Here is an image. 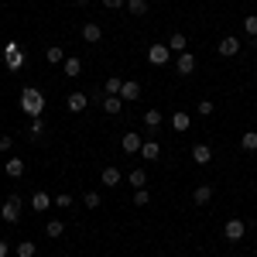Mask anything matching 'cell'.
Masks as SVG:
<instances>
[{"label":"cell","instance_id":"cell-1","mask_svg":"<svg viewBox=\"0 0 257 257\" xmlns=\"http://www.w3.org/2000/svg\"><path fill=\"white\" fill-rule=\"evenodd\" d=\"M21 110H24L28 117H41V113H45V93L35 89V86H24V89H21Z\"/></svg>","mask_w":257,"mask_h":257},{"label":"cell","instance_id":"cell-2","mask_svg":"<svg viewBox=\"0 0 257 257\" xmlns=\"http://www.w3.org/2000/svg\"><path fill=\"white\" fill-rule=\"evenodd\" d=\"M24 62H28L24 48H21L18 41H7V45H4V65H7L11 72H21V69H24Z\"/></svg>","mask_w":257,"mask_h":257},{"label":"cell","instance_id":"cell-3","mask_svg":"<svg viewBox=\"0 0 257 257\" xmlns=\"http://www.w3.org/2000/svg\"><path fill=\"white\" fill-rule=\"evenodd\" d=\"M223 237L230 240V243H240V240L247 237V223L240 216H230L226 223H223Z\"/></svg>","mask_w":257,"mask_h":257},{"label":"cell","instance_id":"cell-4","mask_svg":"<svg viewBox=\"0 0 257 257\" xmlns=\"http://www.w3.org/2000/svg\"><path fill=\"white\" fill-rule=\"evenodd\" d=\"M21 206H24V199H21V196H7V202L0 206V219L14 226V223L21 219Z\"/></svg>","mask_w":257,"mask_h":257},{"label":"cell","instance_id":"cell-5","mask_svg":"<svg viewBox=\"0 0 257 257\" xmlns=\"http://www.w3.org/2000/svg\"><path fill=\"white\" fill-rule=\"evenodd\" d=\"M141 144H144V138H141L138 131H127V134L120 138V148H123V155H141Z\"/></svg>","mask_w":257,"mask_h":257},{"label":"cell","instance_id":"cell-6","mask_svg":"<svg viewBox=\"0 0 257 257\" xmlns=\"http://www.w3.org/2000/svg\"><path fill=\"white\" fill-rule=\"evenodd\" d=\"M168 59H172V48L168 45H148V62L151 65H165Z\"/></svg>","mask_w":257,"mask_h":257},{"label":"cell","instance_id":"cell-7","mask_svg":"<svg viewBox=\"0 0 257 257\" xmlns=\"http://www.w3.org/2000/svg\"><path fill=\"white\" fill-rule=\"evenodd\" d=\"M175 72L178 76H192V72H196V55H192V52H182L175 59Z\"/></svg>","mask_w":257,"mask_h":257},{"label":"cell","instance_id":"cell-8","mask_svg":"<svg viewBox=\"0 0 257 257\" xmlns=\"http://www.w3.org/2000/svg\"><path fill=\"white\" fill-rule=\"evenodd\" d=\"M216 52L223 55V59H233V55H240V41L233 38V35H226V38H219Z\"/></svg>","mask_w":257,"mask_h":257},{"label":"cell","instance_id":"cell-9","mask_svg":"<svg viewBox=\"0 0 257 257\" xmlns=\"http://www.w3.org/2000/svg\"><path fill=\"white\" fill-rule=\"evenodd\" d=\"M120 99H123V103L141 99V82L138 79H123V86H120Z\"/></svg>","mask_w":257,"mask_h":257},{"label":"cell","instance_id":"cell-10","mask_svg":"<svg viewBox=\"0 0 257 257\" xmlns=\"http://www.w3.org/2000/svg\"><path fill=\"white\" fill-rule=\"evenodd\" d=\"M82 41H89V45H99L103 41V28H99L96 21H86L82 24Z\"/></svg>","mask_w":257,"mask_h":257},{"label":"cell","instance_id":"cell-11","mask_svg":"<svg viewBox=\"0 0 257 257\" xmlns=\"http://www.w3.org/2000/svg\"><path fill=\"white\" fill-rule=\"evenodd\" d=\"M65 106H69V113H82V110L89 106V96H86V93H69V96H65Z\"/></svg>","mask_w":257,"mask_h":257},{"label":"cell","instance_id":"cell-12","mask_svg":"<svg viewBox=\"0 0 257 257\" xmlns=\"http://www.w3.org/2000/svg\"><path fill=\"white\" fill-rule=\"evenodd\" d=\"M192 161H196V165H209V161H213V148H209V144H196V148H192Z\"/></svg>","mask_w":257,"mask_h":257},{"label":"cell","instance_id":"cell-13","mask_svg":"<svg viewBox=\"0 0 257 257\" xmlns=\"http://www.w3.org/2000/svg\"><path fill=\"white\" fill-rule=\"evenodd\" d=\"M31 206H35V209H38V213H48V209H52V206H55V202H52V196H48V192H35V196H31Z\"/></svg>","mask_w":257,"mask_h":257},{"label":"cell","instance_id":"cell-14","mask_svg":"<svg viewBox=\"0 0 257 257\" xmlns=\"http://www.w3.org/2000/svg\"><path fill=\"white\" fill-rule=\"evenodd\" d=\"M141 158L158 161L161 158V144H158V141H144V144H141Z\"/></svg>","mask_w":257,"mask_h":257},{"label":"cell","instance_id":"cell-15","mask_svg":"<svg viewBox=\"0 0 257 257\" xmlns=\"http://www.w3.org/2000/svg\"><path fill=\"white\" fill-rule=\"evenodd\" d=\"M4 172H7V178H21L24 175V158H7L4 161Z\"/></svg>","mask_w":257,"mask_h":257},{"label":"cell","instance_id":"cell-16","mask_svg":"<svg viewBox=\"0 0 257 257\" xmlns=\"http://www.w3.org/2000/svg\"><path fill=\"white\" fill-rule=\"evenodd\" d=\"M161 110H155V106H148V110H144V127H148V131H158L161 127Z\"/></svg>","mask_w":257,"mask_h":257},{"label":"cell","instance_id":"cell-17","mask_svg":"<svg viewBox=\"0 0 257 257\" xmlns=\"http://www.w3.org/2000/svg\"><path fill=\"white\" fill-rule=\"evenodd\" d=\"M168 48H172L175 55H182V52H189V38H185L182 31H175V35L168 38Z\"/></svg>","mask_w":257,"mask_h":257},{"label":"cell","instance_id":"cell-18","mask_svg":"<svg viewBox=\"0 0 257 257\" xmlns=\"http://www.w3.org/2000/svg\"><path fill=\"white\" fill-rule=\"evenodd\" d=\"M62 65H65V76H69V79L82 76V59H76V55H69V59L62 62Z\"/></svg>","mask_w":257,"mask_h":257},{"label":"cell","instance_id":"cell-19","mask_svg":"<svg viewBox=\"0 0 257 257\" xmlns=\"http://www.w3.org/2000/svg\"><path fill=\"white\" fill-rule=\"evenodd\" d=\"M172 127H175V131H189V127H192V117H189L185 110H175V113H172Z\"/></svg>","mask_w":257,"mask_h":257},{"label":"cell","instance_id":"cell-20","mask_svg":"<svg viewBox=\"0 0 257 257\" xmlns=\"http://www.w3.org/2000/svg\"><path fill=\"white\" fill-rule=\"evenodd\" d=\"M120 168H113V165H110V168H103V175H99V182H103V185H110V189H113V185H120Z\"/></svg>","mask_w":257,"mask_h":257},{"label":"cell","instance_id":"cell-21","mask_svg":"<svg viewBox=\"0 0 257 257\" xmlns=\"http://www.w3.org/2000/svg\"><path fill=\"white\" fill-rule=\"evenodd\" d=\"M45 233H48L52 240L65 237V223H62V219H48V223H45Z\"/></svg>","mask_w":257,"mask_h":257},{"label":"cell","instance_id":"cell-22","mask_svg":"<svg viewBox=\"0 0 257 257\" xmlns=\"http://www.w3.org/2000/svg\"><path fill=\"white\" fill-rule=\"evenodd\" d=\"M45 59L52 62V65H62V62L69 59V55H65V52H62L59 45H48V48H45Z\"/></svg>","mask_w":257,"mask_h":257},{"label":"cell","instance_id":"cell-23","mask_svg":"<svg viewBox=\"0 0 257 257\" xmlns=\"http://www.w3.org/2000/svg\"><path fill=\"white\" fill-rule=\"evenodd\" d=\"M103 110H106L110 117H117L120 110H123V99L120 96H103Z\"/></svg>","mask_w":257,"mask_h":257},{"label":"cell","instance_id":"cell-24","mask_svg":"<svg viewBox=\"0 0 257 257\" xmlns=\"http://www.w3.org/2000/svg\"><path fill=\"white\" fill-rule=\"evenodd\" d=\"M209 199H213V185H199L196 192H192V202H196V206H206Z\"/></svg>","mask_w":257,"mask_h":257},{"label":"cell","instance_id":"cell-25","mask_svg":"<svg viewBox=\"0 0 257 257\" xmlns=\"http://www.w3.org/2000/svg\"><path fill=\"white\" fill-rule=\"evenodd\" d=\"M127 182H131L134 189H148V172H144V168H134V172L127 175Z\"/></svg>","mask_w":257,"mask_h":257},{"label":"cell","instance_id":"cell-26","mask_svg":"<svg viewBox=\"0 0 257 257\" xmlns=\"http://www.w3.org/2000/svg\"><path fill=\"white\" fill-rule=\"evenodd\" d=\"M120 86H123V79H120V76H110V79L103 82V93H106V96H120Z\"/></svg>","mask_w":257,"mask_h":257},{"label":"cell","instance_id":"cell-27","mask_svg":"<svg viewBox=\"0 0 257 257\" xmlns=\"http://www.w3.org/2000/svg\"><path fill=\"white\" fill-rule=\"evenodd\" d=\"M41 134H45V120H41V117H31V127H28V138H31V141H38Z\"/></svg>","mask_w":257,"mask_h":257},{"label":"cell","instance_id":"cell-28","mask_svg":"<svg viewBox=\"0 0 257 257\" xmlns=\"http://www.w3.org/2000/svg\"><path fill=\"white\" fill-rule=\"evenodd\" d=\"M240 148H243V151H257V131H243Z\"/></svg>","mask_w":257,"mask_h":257},{"label":"cell","instance_id":"cell-29","mask_svg":"<svg viewBox=\"0 0 257 257\" xmlns=\"http://www.w3.org/2000/svg\"><path fill=\"white\" fill-rule=\"evenodd\" d=\"M127 11H131L134 18H144V14H148V0H127Z\"/></svg>","mask_w":257,"mask_h":257},{"label":"cell","instance_id":"cell-30","mask_svg":"<svg viewBox=\"0 0 257 257\" xmlns=\"http://www.w3.org/2000/svg\"><path fill=\"white\" fill-rule=\"evenodd\" d=\"M243 24V35H250V38H257V14H247V18L240 21Z\"/></svg>","mask_w":257,"mask_h":257},{"label":"cell","instance_id":"cell-31","mask_svg":"<svg viewBox=\"0 0 257 257\" xmlns=\"http://www.w3.org/2000/svg\"><path fill=\"white\" fill-rule=\"evenodd\" d=\"M35 250H38L35 240H21L18 243V257H35Z\"/></svg>","mask_w":257,"mask_h":257},{"label":"cell","instance_id":"cell-32","mask_svg":"<svg viewBox=\"0 0 257 257\" xmlns=\"http://www.w3.org/2000/svg\"><path fill=\"white\" fill-rule=\"evenodd\" d=\"M82 202H86V209H99V206H103V196H99V192H86Z\"/></svg>","mask_w":257,"mask_h":257},{"label":"cell","instance_id":"cell-33","mask_svg":"<svg viewBox=\"0 0 257 257\" xmlns=\"http://www.w3.org/2000/svg\"><path fill=\"white\" fill-rule=\"evenodd\" d=\"M213 110H216V103H209V99L196 103V113H199V117H213Z\"/></svg>","mask_w":257,"mask_h":257},{"label":"cell","instance_id":"cell-34","mask_svg":"<svg viewBox=\"0 0 257 257\" xmlns=\"http://www.w3.org/2000/svg\"><path fill=\"white\" fill-rule=\"evenodd\" d=\"M151 202V192L148 189H134V206H148Z\"/></svg>","mask_w":257,"mask_h":257},{"label":"cell","instance_id":"cell-35","mask_svg":"<svg viewBox=\"0 0 257 257\" xmlns=\"http://www.w3.org/2000/svg\"><path fill=\"white\" fill-rule=\"evenodd\" d=\"M52 202H55L59 209H69V206H72V196H69V192H59V196L52 199Z\"/></svg>","mask_w":257,"mask_h":257},{"label":"cell","instance_id":"cell-36","mask_svg":"<svg viewBox=\"0 0 257 257\" xmlns=\"http://www.w3.org/2000/svg\"><path fill=\"white\" fill-rule=\"evenodd\" d=\"M14 148V138L11 134H0V151H11Z\"/></svg>","mask_w":257,"mask_h":257},{"label":"cell","instance_id":"cell-37","mask_svg":"<svg viewBox=\"0 0 257 257\" xmlns=\"http://www.w3.org/2000/svg\"><path fill=\"white\" fill-rule=\"evenodd\" d=\"M103 7H106V11H120V7H123V0H103Z\"/></svg>","mask_w":257,"mask_h":257},{"label":"cell","instance_id":"cell-38","mask_svg":"<svg viewBox=\"0 0 257 257\" xmlns=\"http://www.w3.org/2000/svg\"><path fill=\"white\" fill-rule=\"evenodd\" d=\"M11 254V247H7V240H0V257H7Z\"/></svg>","mask_w":257,"mask_h":257},{"label":"cell","instance_id":"cell-39","mask_svg":"<svg viewBox=\"0 0 257 257\" xmlns=\"http://www.w3.org/2000/svg\"><path fill=\"white\" fill-rule=\"evenodd\" d=\"M76 4H89V0H76Z\"/></svg>","mask_w":257,"mask_h":257},{"label":"cell","instance_id":"cell-40","mask_svg":"<svg viewBox=\"0 0 257 257\" xmlns=\"http://www.w3.org/2000/svg\"><path fill=\"white\" fill-rule=\"evenodd\" d=\"M254 41H257V38H254Z\"/></svg>","mask_w":257,"mask_h":257}]
</instances>
